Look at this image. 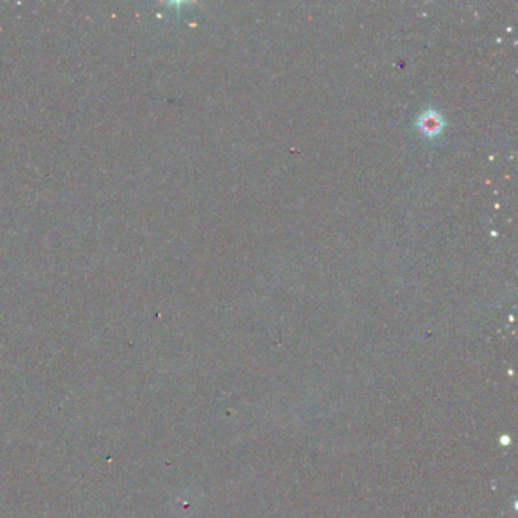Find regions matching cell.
Instances as JSON below:
<instances>
[{
	"label": "cell",
	"instance_id": "cell-1",
	"mask_svg": "<svg viewBox=\"0 0 518 518\" xmlns=\"http://www.w3.org/2000/svg\"><path fill=\"white\" fill-rule=\"evenodd\" d=\"M420 126L421 130L427 133L429 135H433L441 131L442 128V119L439 118V114H437L435 111H427L422 114V118L420 119Z\"/></svg>",
	"mask_w": 518,
	"mask_h": 518
}]
</instances>
